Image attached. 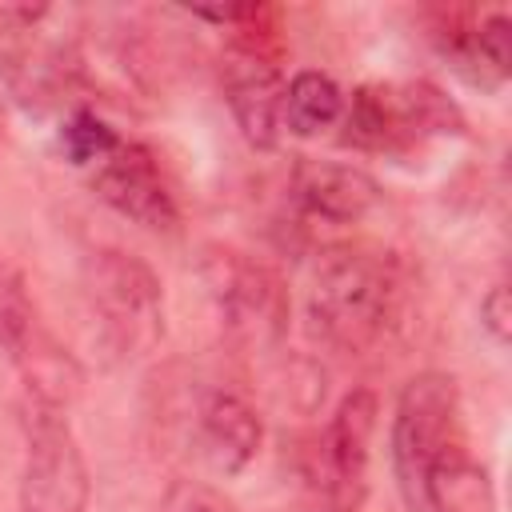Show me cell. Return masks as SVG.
<instances>
[{"label": "cell", "mask_w": 512, "mask_h": 512, "mask_svg": "<svg viewBox=\"0 0 512 512\" xmlns=\"http://www.w3.org/2000/svg\"><path fill=\"white\" fill-rule=\"evenodd\" d=\"M40 332H44L40 312H36L24 272L16 264L0 260V352L8 360H20Z\"/></svg>", "instance_id": "obj_14"}, {"label": "cell", "mask_w": 512, "mask_h": 512, "mask_svg": "<svg viewBox=\"0 0 512 512\" xmlns=\"http://www.w3.org/2000/svg\"><path fill=\"white\" fill-rule=\"evenodd\" d=\"M120 140H124V136H120L104 116H96V108H84V104L72 108V112L64 116L60 132H56V144H60L64 160L76 164V168H96L100 160L112 156V148H116Z\"/></svg>", "instance_id": "obj_15"}, {"label": "cell", "mask_w": 512, "mask_h": 512, "mask_svg": "<svg viewBox=\"0 0 512 512\" xmlns=\"http://www.w3.org/2000/svg\"><path fill=\"white\" fill-rule=\"evenodd\" d=\"M12 364L20 372V400H28V404H44V408L68 412L72 400L84 388V368L48 332H40L28 344V352L20 360H12Z\"/></svg>", "instance_id": "obj_12"}, {"label": "cell", "mask_w": 512, "mask_h": 512, "mask_svg": "<svg viewBox=\"0 0 512 512\" xmlns=\"http://www.w3.org/2000/svg\"><path fill=\"white\" fill-rule=\"evenodd\" d=\"M4 144H8V116H4V104H0V152H4Z\"/></svg>", "instance_id": "obj_18"}, {"label": "cell", "mask_w": 512, "mask_h": 512, "mask_svg": "<svg viewBox=\"0 0 512 512\" xmlns=\"http://www.w3.org/2000/svg\"><path fill=\"white\" fill-rule=\"evenodd\" d=\"M344 116V92L328 72L304 68L284 84V132L320 136Z\"/></svg>", "instance_id": "obj_13"}, {"label": "cell", "mask_w": 512, "mask_h": 512, "mask_svg": "<svg viewBox=\"0 0 512 512\" xmlns=\"http://www.w3.org/2000/svg\"><path fill=\"white\" fill-rule=\"evenodd\" d=\"M196 444L212 472L236 476L256 460L264 444V420L244 396L208 392L196 408Z\"/></svg>", "instance_id": "obj_11"}, {"label": "cell", "mask_w": 512, "mask_h": 512, "mask_svg": "<svg viewBox=\"0 0 512 512\" xmlns=\"http://www.w3.org/2000/svg\"><path fill=\"white\" fill-rule=\"evenodd\" d=\"M404 268L392 252L336 244L320 252L308 288V328L332 352H368L400 320Z\"/></svg>", "instance_id": "obj_1"}, {"label": "cell", "mask_w": 512, "mask_h": 512, "mask_svg": "<svg viewBox=\"0 0 512 512\" xmlns=\"http://www.w3.org/2000/svg\"><path fill=\"white\" fill-rule=\"evenodd\" d=\"M480 328L488 332V340H492L496 348L508 344V336H512V296H508V284H504V280L492 284V288L480 296Z\"/></svg>", "instance_id": "obj_17"}, {"label": "cell", "mask_w": 512, "mask_h": 512, "mask_svg": "<svg viewBox=\"0 0 512 512\" xmlns=\"http://www.w3.org/2000/svg\"><path fill=\"white\" fill-rule=\"evenodd\" d=\"M196 272L220 316L224 336L240 352H272L288 336L292 300L276 268L240 248L208 244L200 252Z\"/></svg>", "instance_id": "obj_4"}, {"label": "cell", "mask_w": 512, "mask_h": 512, "mask_svg": "<svg viewBox=\"0 0 512 512\" xmlns=\"http://www.w3.org/2000/svg\"><path fill=\"white\" fill-rule=\"evenodd\" d=\"M380 420V400L372 388H352L316 440V484L332 512H356L368 496L372 436Z\"/></svg>", "instance_id": "obj_6"}, {"label": "cell", "mask_w": 512, "mask_h": 512, "mask_svg": "<svg viewBox=\"0 0 512 512\" xmlns=\"http://www.w3.org/2000/svg\"><path fill=\"white\" fill-rule=\"evenodd\" d=\"M24 468L16 504L20 512H88L92 476L68 412L20 400Z\"/></svg>", "instance_id": "obj_5"}, {"label": "cell", "mask_w": 512, "mask_h": 512, "mask_svg": "<svg viewBox=\"0 0 512 512\" xmlns=\"http://www.w3.org/2000/svg\"><path fill=\"white\" fill-rule=\"evenodd\" d=\"M96 196L148 232H176L180 228V204L172 184L164 180V168L156 152L140 140H120L108 160L92 168Z\"/></svg>", "instance_id": "obj_8"}, {"label": "cell", "mask_w": 512, "mask_h": 512, "mask_svg": "<svg viewBox=\"0 0 512 512\" xmlns=\"http://www.w3.org/2000/svg\"><path fill=\"white\" fill-rule=\"evenodd\" d=\"M44 16L48 8H0V80L28 112L56 104L80 72V60L36 28Z\"/></svg>", "instance_id": "obj_7"}, {"label": "cell", "mask_w": 512, "mask_h": 512, "mask_svg": "<svg viewBox=\"0 0 512 512\" xmlns=\"http://www.w3.org/2000/svg\"><path fill=\"white\" fill-rule=\"evenodd\" d=\"M156 512H236V504L204 480H172L156 504Z\"/></svg>", "instance_id": "obj_16"}, {"label": "cell", "mask_w": 512, "mask_h": 512, "mask_svg": "<svg viewBox=\"0 0 512 512\" xmlns=\"http://www.w3.org/2000/svg\"><path fill=\"white\" fill-rule=\"evenodd\" d=\"M84 296L96 336L116 360H144L164 340V284L148 260L96 248L84 260Z\"/></svg>", "instance_id": "obj_2"}, {"label": "cell", "mask_w": 512, "mask_h": 512, "mask_svg": "<svg viewBox=\"0 0 512 512\" xmlns=\"http://www.w3.org/2000/svg\"><path fill=\"white\" fill-rule=\"evenodd\" d=\"M284 76L276 52L232 44L224 56V100L240 128V136L268 152L284 136Z\"/></svg>", "instance_id": "obj_9"}, {"label": "cell", "mask_w": 512, "mask_h": 512, "mask_svg": "<svg viewBox=\"0 0 512 512\" xmlns=\"http://www.w3.org/2000/svg\"><path fill=\"white\" fill-rule=\"evenodd\" d=\"M460 452H468V436L456 380L448 372H416L392 408V472L412 512H420L428 476Z\"/></svg>", "instance_id": "obj_3"}, {"label": "cell", "mask_w": 512, "mask_h": 512, "mask_svg": "<svg viewBox=\"0 0 512 512\" xmlns=\"http://www.w3.org/2000/svg\"><path fill=\"white\" fill-rule=\"evenodd\" d=\"M288 188H292V204L304 220L332 224V228L356 224L380 204V184L364 168L340 164V160L300 156Z\"/></svg>", "instance_id": "obj_10"}]
</instances>
